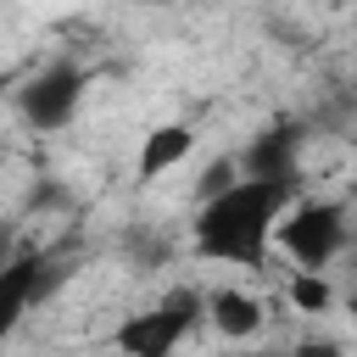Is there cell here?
Here are the masks:
<instances>
[{"label": "cell", "instance_id": "obj_1", "mask_svg": "<svg viewBox=\"0 0 357 357\" xmlns=\"http://www.w3.org/2000/svg\"><path fill=\"white\" fill-rule=\"evenodd\" d=\"M296 184H273V178H240L229 195L206 201L195 212V251L212 262H245L262 268L268 240L279 234V218L290 212Z\"/></svg>", "mask_w": 357, "mask_h": 357}, {"label": "cell", "instance_id": "obj_2", "mask_svg": "<svg viewBox=\"0 0 357 357\" xmlns=\"http://www.w3.org/2000/svg\"><path fill=\"white\" fill-rule=\"evenodd\" d=\"M201 318H206V296L190 290V284H178V290H167L151 312L123 318L117 335H112V346H117L123 357H173L178 340H184Z\"/></svg>", "mask_w": 357, "mask_h": 357}, {"label": "cell", "instance_id": "obj_3", "mask_svg": "<svg viewBox=\"0 0 357 357\" xmlns=\"http://www.w3.org/2000/svg\"><path fill=\"white\" fill-rule=\"evenodd\" d=\"M346 234H351V223H346V206L340 201H296L279 218V234L273 240L296 257L301 273H318V268H329L346 251Z\"/></svg>", "mask_w": 357, "mask_h": 357}, {"label": "cell", "instance_id": "obj_4", "mask_svg": "<svg viewBox=\"0 0 357 357\" xmlns=\"http://www.w3.org/2000/svg\"><path fill=\"white\" fill-rule=\"evenodd\" d=\"M84 89H89V78H84L78 61H45V67H33V73L17 84V112H22L28 128L56 134V128H67V123L78 117Z\"/></svg>", "mask_w": 357, "mask_h": 357}, {"label": "cell", "instance_id": "obj_5", "mask_svg": "<svg viewBox=\"0 0 357 357\" xmlns=\"http://www.w3.org/2000/svg\"><path fill=\"white\" fill-rule=\"evenodd\" d=\"M301 145H307V128H301L296 117H279V123H268L262 134H251V145L240 151V173H245V178L296 184V178H301Z\"/></svg>", "mask_w": 357, "mask_h": 357}, {"label": "cell", "instance_id": "obj_6", "mask_svg": "<svg viewBox=\"0 0 357 357\" xmlns=\"http://www.w3.org/2000/svg\"><path fill=\"white\" fill-rule=\"evenodd\" d=\"M45 290H50V279H45V257H39V251H22L11 268H0V351H6L11 329L22 324V312H28Z\"/></svg>", "mask_w": 357, "mask_h": 357}, {"label": "cell", "instance_id": "obj_7", "mask_svg": "<svg viewBox=\"0 0 357 357\" xmlns=\"http://www.w3.org/2000/svg\"><path fill=\"white\" fill-rule=\"evenodd\" d=\"M206 318H212V329H218L223 340H251V335L262 329L268 307H262L257 296H245V290L223 284V290H212V296H206Z\"/></svg>", "mask_w": 357, "mask_h": 357}, {"label": "cell", "instance_id": "obj_8", "mask_svg": "<svg viewBox=\"0 0 357 357\" xmlns=\"http://www.w3.org/2000/svg\"><path fill=\"white\" fill-rule=\"evenodd\" d=\"M190 145H195V128H190V123H162V128H151V134H145L134 173L151 184V178H162L167 167H178V162L190 156Z\"/></svg>", "mask_w": 357, "mask_h": 357}, {"label": "cell", "instance_id": "obj_9", "mask_svg": "<svg viewBox=\"0 0 357 357\" xmlns=\"http://www.w3.org/2000/svg\"><path fill=\"white\" fill-rule=\"evenodd\" d=\"M234 184H240V156H212V162L201 167V184H195V195H201V206H206V201L229 195Z\"/></svg>", "mask_w": 357, "mask_h": 357}, {"label": "cell", "instance_id": "obj_10", "mask_svg": "<svg viewBox=\"0 0 357 357\" xmlns=\"http://www.w3.org/2000/svg\"><path fill=\"white\" fill-rule=\"evenodd\" d=\"M329 301H335V290L324 284V273H296L290 279V307L296 312H329Z\"/></svg>", "mask_w": 357, "mask_h": 357}, {"label": "cell", "instance_id": "obj_11", "mask_svg": "<svg viewBox=\"0 0 357 357\" xmlns=\"http://www.w3.org/2000/svg\"><path fill=\"white\" fill-rule=\"evenodd\" d=\"M67 206H73V195H67L61 178H33V190H28V201H22L28 218H33V212H67Z\"/></svg>", "mask_w": 357, "mask_h": 357}, {"label": "cell", "instance_id": "obj_12", "mask_svg": "<svg viewBox=\"0 0 357 357\" xmlns=\"http://www.w3.org/2000/svg\"><path fill=\"white\" fill-rule=\"evenodd\" d=\"M123 251L134 257V268H139V273H151V268H156V262L167 257V245H162V240H151L145 229H134V234H123Z\"/></svg>", "mask_w": 357, "mask_h": 357}, {"label": "cell", "instance_id": "obj_13", "mask_svg": "<svg viewBox=\"0 0 357 357\" xmlns=\"http://www.w3.org/2000/svg\"><path fill=\"white\" fill-rule=\"evenodd\" d=\"M290 357H346V351H340L335 340H301V346H296Z\"/></svg>", "mask_w": 357, "mask_h": 357}, {"label": "cell", "instance_id": "obj_14", "mask_svg": "<svg viewBox=\"0 0 357 357\" xmlns=\"http://www.w3.org/2000/svg\"><path fill=\"white\" fill-rule=\"evenodd\" d=\"M11 240H17V234H11V223H0V268H11V262L22 257V251H11Z\"/></svg>", "mask_w": 357, "mask_h": 357}, {"label": "cell", "instance_id": "obj_15", "mask_svg": "<svg viewBox=\"0 0 357 357\" xmlns=\"http://www.w3.org/2000/svg\"><path fill=\"white\" fill-rule=\"evenodd\" d=\"M6 89H11V78H0V100H6Z\"/></svg>", "mask_w": 357, "mask_h": 357}, {"label": "cell", "instance_id": "obj_16", "mask_svg": "<svg viewBox=\"0 0 357 357\" xmlns=\"http://www.w3.org/2000/svg\"><path fill=\"white\" fill-rule=\"evenodd\" d=\"M351 324H357V296H351Z\"/></svg>", "mask_w": 357, "mask_h": 357}]
</instances>
